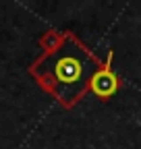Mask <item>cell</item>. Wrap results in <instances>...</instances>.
<instances>
[{
    "label": "cell",
    "mask_w": 141,
    "mask_h": 149,
    "mask_svg": "<svg viewBox=\"0 0 141 149\" xmlns=\"http://www.w3.org/2000/svg\"><path fill=\"white\" fill-rule=\"evenodd\" d=\"M91 89L100 97H110L112 93L118 89V79L108 68H102V70H98L91 77Z\"/></svg>",
    "instance_id": "obj_2"
},
{
    "label": "cell",
    "mask_w": 141,
    "mask_h": 149,
    "mask_svg": "<svg viewBox=\"0 0 141 149\" xmlns=\"http://www.w3.org/2000/svg\"><path fill=\"white\" fill-rule=\"evenodd\" d=\"M54 72L58 81L62 83H75L81 79V72H83V64L79 58H75V56H64V58H60L54 66Z\"/></svg>",
    "instance_id": "obj_1"
}]
</instances>
